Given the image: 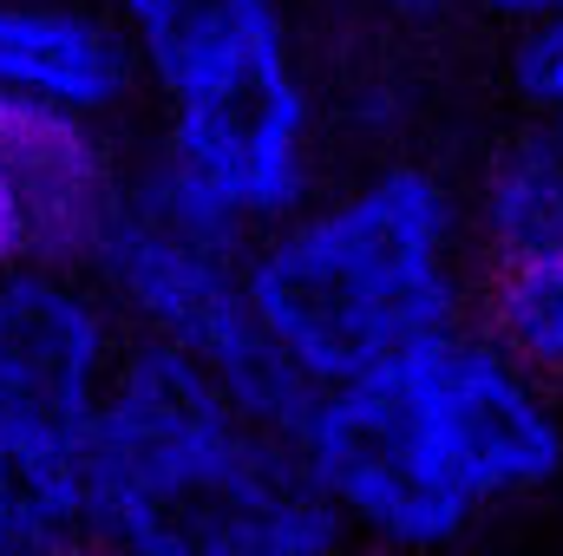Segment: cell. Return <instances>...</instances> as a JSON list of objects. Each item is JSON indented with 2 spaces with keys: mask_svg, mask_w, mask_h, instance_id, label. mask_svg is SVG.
Instances as JSON below:
<instances>
[{
  "mask_svg": "<svg viewBox=\"0 0 563 556\" xmlns=\"http://www.w3.org/2000/svg\"><path fill=\"white\" fill-rule=\"evenodd\" d=\"M295 452L347 531L432 551L465 537L485 511L558 485L563 419L538 374L492 334L452 321L321 387Z\"/></svg>",
  "mask_w": 563,
  "mask_h": 556,
  "instance_id": "cell-1",
  "label": "cell"
},
{
  "mask_svg": "<svg viewBox=\"0 0 563 556\" xmlns=\"http://www.w3.org/2000/svg\"><path fill=\"white\" fill-rule=\"evenodd\" d=\"M86 269L99 276L106 301H119L139 321V334L184 347L263 432H282V438L301 432L321 387L263 327L250 281H243V249L177 236V230L139 216L132 203H119L106 216Z\"/></svg>",
  "mask_w": 563,
  "mask_h": 556,
  "instance_id": "cell-4",
  "label": "cell"
},
{
  "mask_svg": "<svg viewBox=\"0 0 563 556\" xmlns=\"http://www.w3.org/2000/svg\"><path fill=\"white\" fill-rule=\"evenodd\" d=\"M86 544L132 556H321L347 537L295 438L263 432L184 347L139 334L79 425Z\"/></svg>",
  "mask_w": 563,
  "mask_h": 556,
  "instance_id": "cell-2",
  "label": "cell"
},
{
  "mask_svg": "<svg viewBox=\"0 0 563 556\" xmlns=\"http://www.w3.org/2000/svg\"><path fill=\"white\" fill-rule=\"evenodd\" d=\"M119 210V164L99 119L0 99V269H86Z\"/></svg>",
  "mask_w": 563,
  "mask_h": 556,
  "instance_id": "cell-6",
  "label": "cell"
},
{
  "mask_svg": "<svg viewBox=\"0 0 563 556\" xmlns=\"http://www.w3.org/2000/svg\"><path fill=\"white\" fill-rule=\"evenodd\" d=\"M485 334L538 380L563 374V249L505 256L485 288Z\"/></svg>",
  "mask_w": 563,
  "mask_h": 556,
  "instance_id": "cell-12",
  "label": "cell"
},
{
  "mask_svg": "<svg viewBox=\"0 0 563 556\" xmlns=\"http://www.w3.org/2000/svg\"><path fill=\"white\" fill-rule=\"evenodd\" d=\"M394 26H432V20H445V7L452 0H374Z\"/></svg>",
  "mask_w": 563,
  "mask_h": 556,
  "instance_id": "cell-14",
  "label": "cell"
},
{
  "mask_svg": "<svg viewBox=\"0 0 563 556\" xmlns=\"http://www.w3.org/2000/svg\"><path fill=\"white\" fill-rule=\"evenodd\" d=\"M125 53L157 92H177L256 46L288 40L282 0H119Z\"/></svg>",
  "mask_w": 563,
  "mask_h": 556,
  "instance_id": "cell-9",
  "label": "cell"
},
{
  "mask_svg": "<svg viewBox=\"0 0 563 556\" xmlns=\"http://www.w3.org/2000/svg\"><path fill=\"white\" fill-rule=\"evenodd\" d=\"M243 249V281L314 380H354L387 354L465 321L459 281V203L426 164H387L321 210H288Z\"/></svg>",
  "mask_w": 563,
  "mask_h": 556,
  "instance_id": "cell-3",
  "label": "cell"
},
{
  "mask_svg": "<svg viewBox=\"0 0 563 556\" xmlns=\"http://www.w3.org/2000/svg\"><path fill=\"white\" fill-rule=\"evenodd\" d=\"M86 544L79 425L0 419V556H53Z\"/></svg>",
  "mask_w": 563,
  "mask_h": 556,
  "instance_id": "cell-10",
  "label": "cell"
},
{
  "mask_svg": "<svg viewBox=\"0 0 563 556\" xmlns=\"http://www.w3.org/2000/svg\"><path fill=\"white\" fill-rule=\"evenodd\" d=\"M132 79L139 66L112 20L59 0H0V99L106 119L125 105Z\"/></svg>",
  "mask_w": 563,
  "mask_h": 556,
  "instance_id": "cell-8",
  "label": "cell"
},
{
  "mask_svg": "<svg viewBox=\"0 0 563 556\" xmlns=\"http://www.w3.org/2000/svg\"><path fill=\"white\" fill-rule=\"evenodd\" d=\"M164 151L256 236L308 203V86L295 46H256L164 92Z\"/></svg>",
  "mask_w": 563,
  "mask_h": 556,
  "instance_id": "cell-5",
  "label": "cell"
},
{
  "mask_svg": "<svg viewBox=\"0 0 563 556\" xmlns=\"http://www.w3.org/2000/svg\"><path fill=\"white\" fill-rule=\"evenodd\" d=\"M511 92L531 119H551L563 112V0L518 20V40H511Z\"/></svg>",
  "mask_w": 563,
  "mask_h": 556,
  "instance_id": "cell-13",
  "label": "cell"
},
{
  "mask_svg": "<svg viewBox=\"0 0 563 556\" xmlns=\"http://www.w3.org/2000/svg\"><path fill=\"white\" fill-rule=\"evenodd\" d=\"M492 13H505V20H531V13H544V7H558V0H485Z\"/></svg>",
  "mask_w": 563,
  "mask_h": 556,
  "instance_id": "cell-15",
  "label": "cell"
},
{
  "mask_svg": "<svg viewBox=\"0 0 563 556\" xmlns=\"http://www.w3.org/2000/svg\"><path fill=\"white\" fill-rule=\"evenodd\" d=\"M112 354V308L79 269H0V419L86 425Z\"/></svg>",
  "mask_w": 563,
  "mask_h": 556,
  "instance_id": "cell-7",
  "label": "cell"
},
{
  "mask_svg": "<svg viewBox=\"0 0 563 556\" xmlns=\"http://www.w3.org/2000/svg\"><path fill=\"white\" fill-rule=\"evenodd\" d=\"M478 236L485 249L505 256H544L563 249V151L544 138V125L531 138H518L478 190Z\"/></svg>",
  "mask_w": 563,
  "mask_h": 556,
  "instance_id": "cell-11",
  "label": "cell"
}]
</instances>
